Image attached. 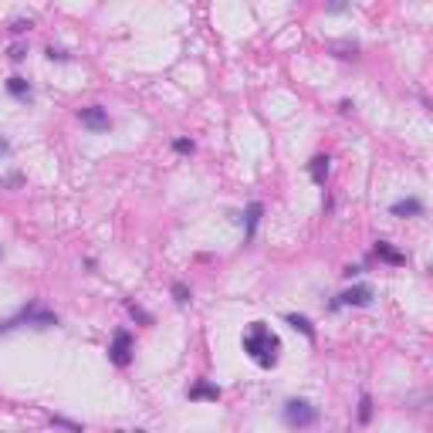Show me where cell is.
Instances as JSON below:
<instances>
[{"mask_svg":"<svg viewBox=\"0 0 433 433\" xmlns=\"http://www.w3.org/2000/svg\"><path fill=\"white\" fill-rule=\"evenodd\" d=\"M288 325L291 329H298L302 335H305L308 342H315V329H311V322H308L305 315H288Z\"/></svg>","mask_w":433,"mask_h":433,"instance_id":"obj_11","label":"cell"},{"mask_svg":"<svg viewBox=\"0 0 433 433\" xmlns=\"http://www.w3.org/2000/svg\"><path fill=\"white\" fill-rule=\"evenodd\" d=\"M108 359L119 366V369H126L129 362H132V335L126 329L115 332V338H112V349H108Z\"/></svg>","mask_w":433,"mask_h":433,"instance_id":"obj_4","label":"cell"},{"mask_svg":"<svg viewBox=\"0 0 433 433\" xmlns=\"http://www.w3.org/2000/svg\"><path fill=\"white\" fill-rule=\"evenodd\" d=\"M7 92H10L14 99H31V85H27V78H10V81H7Z\"/></svg>","mask_w":433,"mask_h":433,"instance_id":"obj_12","label":"cell"},{"mask_svg":"<svg viewBox=\"0 0 433 433\" xmlns=\"http://www.w3.org/2000/svg\"><path fill=\"white\" fill-rule=\"evenodd\" d=\"M129 315H132V318H139L142 325H153V315H146L142 308H139V305H132V302H129Z\"/></svg>","mask_w":433,"mask_h":433,"instance_id":"obj_15","label":"cell"},{"mask_svg":"<svg viewBox=\"0 0 433 433\" xmlns=\"http://www.w3.org/2000/svg\"><path fill=\"white\" fill-rule=\"evenodd\" d=\"M373 302V288L369 284H356V288H349V291H342L338 295V302H335V308L338 305H356V308H366Z\"/></svg>","mask_w":433,"mask_h":433,"instance_id":"obj_6","label":"cell"},{"mask_svg":"<svg viewBox=\"0 0 433 433\" xmlns=\"http://www.w3.org/2000/svg\"><path fill=\"white\" fill-rule=\"evenodd\" d=\"M17 325H31V329H54V325H58V315H54L51 308L31 302V305L21 308V311H17L10 322H3V325H0V332H10V329H17Z\"/></svg>","mask_w":433,"mask_h":433,"instance_id":"obj_2","label":"cell"},{"mask_svg":"<svg viewBox=\"0 0 433 433\" xmlns=\"http://www.w3.org/2000/svg\"><path fill=\"white\" fill-rule=\"evenodd\" d=\"M10 153V146H7V139H0V156H7Z\"/></svg>","mask_w":433,"mask_h":433,"instance_id":"obj_19","label":"cell"},{"mask_svg":"<svg viewBox=\"0 0 433 433\" xmlns=\"http://www.w3.org/2000/svg\"><path fill=\"white\" fill-rule=\"evenodd\" d=\"M136 433H146V430H136Z\"/></svg>","mask_w":433,"mask_h":433,"instance_id":"obj_20","label":"cell"},{"mask_svg":"<svg viewBox=\"0 0 433 433\" xmlns=\"http://www.w3.org/2000/svg\"><path fill=\"white\" fill-rule=\"evenodd\" d=\"M173 149H177V153H193V142H190V139H177Z\"/></svg>","mask_w":433,"mask_h":433,"instance_id":"obj_17","label":"cell"},{"mask_svg":"<svg viewBox=\"0 0 433 433\" xmlns=\"http://www.w3.org/2000/svg\"><path fill=\"white\" fill-rule=\"evenodd\" d=\"M78 119H81V126L92 129V132H108V126H112V119H108V112H105L102 105H88V108H81Z\"/></svg>","mask_w":433,"mask_h":433,"instance_id":"obj_5","label":"cell"},{"mask_svg":"<svg viewBox=\"0 0 433 433\" xmlns=\"http://www.w3.org/2000/svg\"><path fill=\"white\" fill-rule=\"evenodd\" d=\"M190 400H220V386H210V382H197V386H190V393H186Z\"/></svg>","mask_w":433,"mask_h":433,"instance_id":"obj_9","label":"cell"},{"mask_svg":"<svg viewBox=\"0 0 433 433\" xmlns=\"http://www.w3.org/2000/svg\"><path fill=\"white\" fill-rule=\"evenodd\" d=\"M389 213H393V217H420V213H423V204H420L416 197H409V200H396Z\"/></svg>","mask_w":433,"mask_h":433,"instance_id":"obj_7","label":"cell"},{"mask_svg":"<svg viewBox=\"0 0 433 433\" xmlns=\"http://www.w3.org/2000/svg\"><path fill=\"white\" fill-rule=\"evenodd\" d=\"M261 210H264V206H261V204H251V206H247V240L254 237V230H257V220H261Z\"/></svg>","mask_w":433,"mask_h":433,"instance_id":"obj_13","label":"cell"},{"mask_svg":"<svg viewBox=\"0 0 433 433\" xmlns=\"http://www.w3.org/2000/svg\"><path fill=\"white\" fill-rule=\"evenodd\" d=\"M244 352L254 359L261 369L278 366V352H281V338L268 329L264 322H254L251 329L244 332Z\"/></svg>","mask_w":433,"mask_h":433,"instance_id":"obj_1","label":"cell"},{"mask_svg":"<svg viewBox=\"0 0 433 433\" xmlns=\"http://www.w3.org/2000/svg\"><path fill=\"white\" fill-rule=\"evenodd\" d=\"M338 433H349V430H338Z\"/></svg>","mask_w":433,"mask_h":433,"instance_id":"obj_21","label":"cell"},{"mask_svg":"<svg viewBox=\"0 0 433 433\" xmlns=\"http://www.w3.org/2000/svg\"><path fill=\"white\" fill-rule=\"evenodd\" d=\"M284 423L295 427V430H308L318 423V409L311 407L308 400H288L284 403Z\"/></svg>","mask_w":433,"mask_h":433,"instance_id":"obj_3","label":"cell"},{"mask_svg":"<svg viewBox=\"0 0 433 433\" xmlns=\"http://www.w3.org/2000/svg\"><path fill=\"white\" fill-rule=\"evenodd\" d=\"M173 298H177L179 305H183V302H190V291H186L183 284H173Z\"/></svg>","mask_w":433,"mask_h":433,"instance_id":"obj_16","label":"cell"},{"mask_svg":"<svg viewBox=\"0 0 433 433\" xmlns=\"http://www.w3.org/2000/svg\"><path fill=\"white\" fill-rule=\"evenodd\" d=\"M369 420H373V400L362 396L359 400V423H369Z\"/></svg>","mask_w":433,"mask_h":433,"instance_id":"obj_14","label":"cell"},{"mask_svg":"<svg viewBox=\"0 0 433 433\" xmlns=\"http://www.w3.org/2000/svg\"><path fill=\"white\" fill-rule=\"evenodd\" d=\"M329 156H315L311 163H308V173H311V179L318 183V186H325V177H329Z\"/></svg>","mask_w":433,"mask_h":433,"instance_id":"obj_8","label":"cell"},{"mask_svg":"<svg viewBox=\"0 0 433 433\" xmlns=\"http://www.w3.org/2000/svg\"><path fill=\"white\" fill-rule=\"evenodd\" d=\"M27 27H31V24H27V21H17V24H14V34H24Z\"/></svg>","mask_w":433,"mask_h":433,"instance_id":"obj_18","label":"cell"},{"mask_svg":"<svg viewBox=\"0 0 433 433\" xmlns=\"http://www.w3.org/2000/svg\"><path fill=\"white\" fill-rule=\"evenodd\" d=\"M376 257L389 261V264H407V254L393 251V247H389V240H376Z\"/></svg>","mask_w":433,"mask_h":433,"instance_id":"obj_10","label":"cell"}]
</instances>
